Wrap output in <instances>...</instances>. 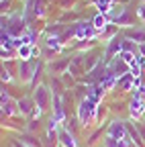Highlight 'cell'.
Listing matches in <instances>:
<instances>
[{
  "instance_id": "7402d4cb",
  "label": "cell",
  "mask_w": 145,
  "mask_h": 147,
  "mask_svg": "<svg viewBox=\"0 0 145 147\" xmlns=\"http://www.w3.org/2000/svg\"><path fill=\"white\" fill-rule=\"evenodd\" d=\"M135 61L141 65V67H145V55H141V53H137V57H135Z\"/></svg>"
},
{
  "instance_id": "ac0fdd59",
  "label": "cell",
  "mask_w": 145,
  "mask_h": 147,
  "mask_svg": "<svg viewBox=\"0 0 145 147\" xmlns=\"http://www.w3.org/2000/svg\"><path fill=\"white\" fill-rule=\"evenodd\" d=\"M141 69H143V67H141L137 61H133V63L129 65V74H131L133 78H139V76H143V74H141Z\"/></svg>"
},
{
  "instance_id": "d6986e66",
  "label": "cell",
  "mask_w": 145,
  "mask_h": 147,
  "mask_svg": "<svg viewBox=\"0 0 145 147\" xmlns=\"http://www.w3.org/2000/svg\"><path fill=\"white\" fill-rule=\"evenodd\" d=\"M102 117H106V104H98V108H96V121H100Z\"/></svg>"
},
{
  "instance_id": "5b68a950",
  "label": "cell",
  "mask_w": 145,
  "mask_h": 147,
  "mask_svg": "<svg viewBox=\"0 0 145 147\" xmlns=\"http://www.w3.org/2000/svg\"><path fill=\"white\" fill-rule=\"evenodd\" d=\"M96 37H98V31L94 29L92 21L78 23V25H76V39H78V41H94Z\"/></svg>"
},
{
  "instance_id": "277c9868",
  "label": "cell",
  "mask_w": 145,
  "mask_h": 147,
  "mask_svg": "<svg viewBox=\"0 0 145 147\" xmlns=\"http://www.w3.org/2000/svg\"><path fill=\"white\" fill-rule=\"evenodd\" d=\"M106 135H111V137H115V139H119V141H123V143H131V139H129V131H127V125L123 123V121H113L111 125H108V129H106Z\"/></svg>"
},
{
  "instance_id": "4fadbf2b",
  "label": "cell",
  "mask_w": 145,
  "mask_h": 147,
  "mask_svg": "<svg viewBox=\"0 0 145 147\" xmlns=\"http://www.w3.org/2000/svg\"><path fill=\"white\" fill-rule=\"evenodd\" d=\"M2 115H4V117L19 115V104H16V100H8L6 104H2Z\"/></svg>"
},
{
  "instance_id": "3957f363",
  "label": "cell",
  "mask_w": 145,
  "mask_h": 147,
  "mask_svg": "<svg viewBox=\"0 0 145 147\" xmlns=\"http://www.w3.org/2000/svg\"><path fill=\"white\" fill-rule=\"evenodd\" d=\"M33 100H35V106L45 113V110L51 108V104H53V90H49L47 84H39L33 90Z\"/></svg>"
},
{
  "instance_id": "9c48e42d",
  "label": "cell",
  "mask_w": 145,
  "mask_h": 147,
  "mask_svg": "<svg viewBox=\"0 0 145 147\" xmlns=\"http://www.w3.org/2000/svg\"><path fill=\"white\" fill-rule=\"evenodd\" d=\"M104 92H106V90H104L100 84H94V86L86 88V98L92 100L94 104H100V102H102V96H104Z\"/></svg>"
},
{
  "instance_id": "603a6c76",
  "label": "cell",
  "mask_w": 145,
  "mask_h": 147,
  "mask_svg": "<svg viewBox=\"0 0 145 147\" xmlns=\"http://www.w3.org/2000/svg\"><path fill=\"white\" fill-rule=\"evenodd\" d=\"M12 147H29V145H25V143L19 141V139H14V141H12Z\"/></svg>"
},
{
  "instance_id": "e0dca14e",
  "label": "cell",
  "mask_w": 145,
  "mask_h": 147,
  "mask_svg": "<svg viewBox=\"0 0 145 147\" xmlns=\"http://www.w3.org/2000/svg\"><path fill=\"white\" fill-rule=\"evenodd\" d=\"M119 57H121L125 63H129V65H131V63L135 61V57H137V53H131V51H121V53H119Z\"/></svg>"
},
{
  "instance_id": "484cf974",
  "label": "cell",
  "mask_w": 145,
  "mask_h": 147,
  "mask_svg": "<svg viewBox=\"0 0 145 147\" xmlns=\"http://www.w3.org/2000/svg\"><path fill=\"white\" fill-rule=\"evenodd\" d=\"M127 145H129V143H121V147H127Z\"/></svg>"
},
{
  "instance_id": "ba28073f",
  "label": "cell",
  "mask_w": 145,
  "mask_h": 147,
  "mask_svg": "<svg viewBox=\"0 0 145 147\" xmlns=\"http://www.w3.org/2000/svg\"><path fill=\"white\" fill-rule=\"evenodd\" d=\"M125 37L131 39V41H135L137 45H143L145 43V27H131V29H127Z\"/></svg>"
},
{
  "instance_id": "7c38bea8",
  "label": "cell",
  "mask_w": 145,
  "mask_h": 147,
  "mask_svg": "<svg viewBox=\"0 0 145 147\" xmlns=\"http://www.w3.org/2000/svg\"><path fill=\"white\" fill-rule=\"evenodd\" d=\"M92 25H94V29L98 31V35L111 25V18H108V14H104V12H98L94 18H92Z\"/></svg>"
},
{
  "instance_id": "cb8c5ba5",
  "label": "cell",
  "mask_w": 145,
  "mask_h": 147,
  "mask_svg": "<svg viewBox=\"0 0 145 147\" xmlns=\"http://www.w3.org/2000/svg\"><path fill=\"white\" fill-rule=\"evenodd\" d=\"M8 6H10V0H2V8L8 10Z\"/></svg>"
},
{
  "instance_id": "5bb4252c",
  "label": "cell",
  "mask_w": 145,
  "mask_h": 147,
  "mask_svg": "<svg viewBox=\"0 0 145 147\" xmlns=\"http://www.w3.org/2000/svg\"><path fill=\"white\" fill-rule=\"evenodd\" d=\"M131 23H133V16H131L129 8H127V10H125V12H123V14L117 18V21H115L113 25H117V27L121 29V27H131Z\"/></svg>"
},
{
  "instance_id": "ffe728a7",
  "label": "cell",
  "mask_w": 145,
  "mask_h": 147,
  "mask_svg": "<svg viewBox=\"0 0 145 147\" xmlns=\"http://www.w3.org/2000/svg\"><path fill=\"white\" fill-rule=\"evenodd\" d=\"M137 16H139V21H141V23H145V0L137 6Z\"/></svg>"
},
{
  "instance_id": "9a60e30c",
  "label": "cell",
  "mask_w": 145,
  "mask_h": 147,
  "mask_svg": "<svg viewBox=\"0 0 145 147\" xmlns=\"http://www.w3.org/2000/svg\"><path fill=\"white\" fill-rule=\"evenodd\" d=\"M16 57L19 59H33V45H23L16 49Z\"/></svg>"
},
{
  "instance_id": "8992f818",
  "label": "cell",
  "mask_w": 145,
  "mask_h": 147,
  "mask_svg": "<svg viewBox=\"0 0 145 147\" xmlns=\"http://www.w3.org/2000/svg\"><path fill=\"white\" fill-rule=\"evenodd\" d=\"M121 51H123V37L117 35L115 39H111V41L104 45V57H106L104 63H106V61H111V59H115Z\"/></svg>"
},
{
  "instance_id": "30bf717a",
  "label": "cell",
  "mask_w": 145,
  "mask_h": 147,
  "mask_svg": "<svg viewBox=\"0 0 145 147\" xmlns=\"http://www.w3.org/2000/svg\"><path fill=\"white\" fill-rule=\"evenodd\" d=\"M78 141H76V133L67 131V129H59V147H76Z\"/></svg>"
},
{
  "instance_id": "52a82bcc",
  "label": "cell",
  "mask_w": 145,
  "mask_h": 147,
  "mask_svg": "<svg viewBox=\"0 0 145 147\" xmlns=\"http://www.w3.org/2000/svg\"><path fill=\"white\" fill-rule=\"evenodd\" d=\"M143 113H145V100H143V96L139 92H135L133 100L129 102V115H131L133 121H139L143 117Z\"/></svg>"
},
{
  "instance_id": "d4e9b609",
  "label": "cell",
  "mask_w": 145,
  "mask_h": 147,
  "mask_svg": "<svg viewBox=\"0 0 145 147\" xmlns=\"http://www.w3.org/2000/svg\"><path fill=\"white\" fill-rule=\"evenodd\" d=\"M139 53H141V55H145V43H143V45H139Z\"/></svg>"
},
{
  "instance_id": "7a4b0ae2",
  "label": "cell",
  "mask_w": 145,
  "mask_h": 147,
  "mask_svg": "<svg viewBox=\"0 0 145 147\" xmlns=\"http://www.w3.org/2000/svg\"><path fill=\"white\" fill-rule=\"evenodd\" d=\"M96 108H98V104H94L88 98H82L78 102V121L82 127H88L96 121Z\"/></svg>"
},
{
  "instance_id": "44dd1931",
  "label": "cell",
  "mask_w": 145,
  "mask_h": 147,
  "mask_svg": "<svg viewBox=\"0 0 145 147\" xmlns=\"http://www.w3.org/2000/svg\"><path fill=\"white\" fill-rule=\"evenodd\" d=\"M135 127L139 129V133H141V137H143V141H145V121H141V123H135Z\"/></svg>"
},
{
  "instance_id": "2e32d148",
  "label": "cell",
  "mask_w": 145,
  "mask_h": 147,
  "mask_svg": "<svg viewBox=\"0 0 145 147\" xmlns=\"http://www.w3.org/2000/svg\"><path fill=\"white\" fill-rule=\"evenodd\" d=\"M21 141L25 143V145H29V147H43V143L35 137V135H31V133H27V135H21Z\"/></svg>"
},
{
  "instance_id": "6da1fadb",
  "label": "cell",
  "mask_w": 145,
  "mask_h": 147,
  "mask_svg": "<svg viewBox=\"0 0 145 147\" xmlns=\"http://www.w3.org/2000/svg\"><path fill=\"white\" fill-rule=\"evenodd\" d=\"M37 67H39V59H19V63H16V80L29 86L35 78Z\"/></svg>"
},
{
  "instance_id": "8fae6325",
  "label": "cell",
  "mask_w": 145,
  "mask_h": 147,
  "mask_svg": "<svg viewBox=\"0 0 145 147\" xmlns=\"http://www.w3.org/2000/svg\"><path fill=\"white\" fill-rule=\"evenodd\" d=\"M16 104H19V115H23V117H29L33 113V108H35L33 96H23V98L16 100Z\"/></svg>"
},
{
  "instance_id": "4316f807",
  "label": "cell",
  "mask_w": 145,
  "mask_h": 147,
  "mask_svg": "<svg viewBox=\"0 0 145 147\" xmlns=\"http://www.w3.org/2000/svg\"><path fill=\"white\" fill-rule=\"evenodd\" d=\"M92 2H94V0H92Z\"/></svg>"
}]
</instances>
